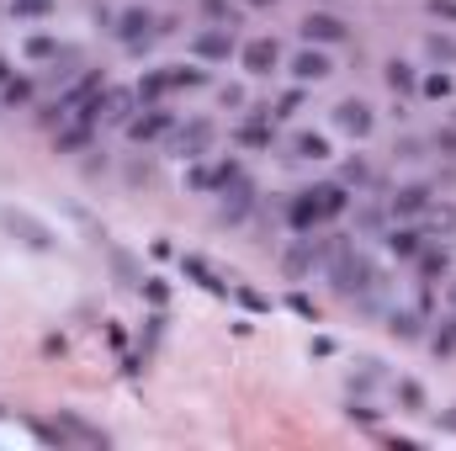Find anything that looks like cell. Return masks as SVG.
<instances>
[{
    "label": "cell",
    "mask_w": 456,
    "mask_h": 451,
    "mask_svg": "<svg viewBox=\"0 0 456 451\" xmlns=\"http://www.w3.org/2000/svg\"><path fill=\"white\" fill-rule=\"evenodd\" d=\"M324 271H330V287H335L340 298H350L355 308H377V303L387 298V271H382L361 244H350V234H335V239H330Z\"/></svg>",
    "instance_id": "obj_1"
},
{
    "label": "cell",
    "mask_w": 456,
    "mask_h": 451,
    "mask_svg": "<svg viewBox=\"0 0 456 451\" xmlns=\"http://www.w3.org/2000/svg\"><path fill=\"white\" fill-rule=\"evenodd\" d=\"M112 37L127 48V53H143L154 37H159V16L149 5H122L112 16Z\"/></svg>",
    "instance_id": "obj_2"
},
{
    "label": "cell",
    "mask_w": 456,
    "mask_h": 451,
    "mask_svg": "<svg viewBox=\"0 0 456 451\" xmlns=\"http://www.w3.org/2000/svg\"><path fill=\"white\" fill-rule=\"evenodd\" d=\"M0 234H11L21 250H37V255L53 250V239H59L53 228L43 224L37 213H27V208H0Z\"/></svg>",
    "instance_id": "obj_3"
},
{
    "label": "cell",
    "mask_w": 456,
    "mask_h": 451,
    "mask_svg": "<svg viewBox=\"0 0 456 451\" xmlns=\"http://www.w3.org/2000/svg\"><path fill=\"white\" fill-rule=\"evenodd\" d=\"M218 138V122L213 117H191V122H175L170 127V154L175 160H202Z\"/></svg>",
    "instance_id": "obj_4"
},
{
    "label": "cell",
    "mask_w": 456,
    "mask_h": 451,
    "mask_svg": "<svg viewBox=\"0 0 456 451\" xmlns=\"http://www.w3.org/2000/svg\"><path fill=\"white\" fill-rule=\"evenodd\" d=\"M324 260H330V239L297 234V239H292V250L281 255V276H287V282H308V276H314V266H324Z\"/></svg>",
    "instance_id": "obj_5"
},
{
    "label": "cell",
    "mask_w": 456,
    "mask_h": 451,
    "mask_svg": "<svg viewBox=\"0 0 456 451\" xmlns=\"http://www.w3.org/2000/svg\"><path fill=\"white\" fill-rule=\"evenodd\" d=\"M186 48H191L197 64H228V59L239 53V37H233V27H213V21H208L202 32H191Z\"/></svg>",
    "instance_id": "obj_6"
},
{
    "label": "cell",
    "mask_w": 456,
    "mask_h": 451,
    "mask_svg": "<svg viewBox=\"0 0 456 451\" xmlns=\"http://www.w3.org/2000/svg\"><path fill=\"white\" fill-rule=\"evenodd\" d=\"M239 170H244V165H239V160H218V165H202V160H186V186H191V192H197V197H218V192H224L228 181H233V176H239Z\"/></svg>",
    "instance_id": "obj_7"
},
{
    "label": "cell",
    "mask_w": 456,
    "mask_h": 451,
    "mask_svg": "<svg viewBox=\"0 0 456 451\" xmlns=\"http://www.w3.org/2000/svg\"><path fill=\"white\" fill-rule=\"evenodd\" d=\"M297 32H303V43H314V48H335L350 37V27H345L335 11H308L303 21H297Z\"/></svg>",
    "instance_id": "obj_8"
},
{
    "label": "cell",
    "mask_w": 456,
    "mask_h": 451,
    "mask_svg": "<svg viewBox=\"0 0 456 451\" xmlns=\"http://www.w3.org/2000/svg\"><path fill=\"white\" fill-rule=\"evenodd\" d=\"M170 127H175V112H165V102H159V107H138L122 133L133 144H154V138H170Z\"/></svg>",
    "instance_id": "obj_9"
},
{
    "label": "cell",
    "mask_w": 456,
    "mask_h": 451,
    "mask_svg": "<svg viewBox=\"0 0 456 451\" xmlns=\"http://www.w3.org/2000/svg\"><path fill=\"white\" fill-rule=\"evenodd\" d=\"M53 425L64 430V441H69V447H112V436H107L102 425H91L80 409H59V414H53Z\"/></svg>",
    "instance_id": "obj_10"
},
{
    "label": "cell",
    "mask_w": 456,
    "mask_h": 451,
    "mask_svg": "<svg viewBox=\"0 0 456 451\" xmlns=\"http://www.w3.org/2000/svg\"><path fill=\"white\" fill-rule=\"evenodd\" d=\"M239 64H244L255 80H265V75L281 64V43H276V37H249V43H239Z\"/></svg>",
    "instance_id": "obj_11"
},
{
    "label": "cell",
    "mask_w": 456,
    "mask_h": 451,
    "mask_svg": "<svg viewBox=\"0 0 456 451\" xmlns=\"http://www.w3.org/2000/svg\"><path fill=\"white\" fill-rule=\"evenodd\" d=\"M181 276L197 282V287L213 292V298H228V292H233V282H224V271H218L208 255H181Z\"/></svg>",
    "instance_id": "obj_12"
},
{
    "label": "cell",
    "mask_w": 456,
    "mask_h": 451,
    "mask_svg": "<svg viewBox=\"0 0 456 451\" xmlns=\"http://www.w3.org/2000/svg\"><path fill=\"white\" fill-rule=\"evenodd\" d=\"M335 127H340L345 138H371V127H377V112H371L361 96H345L340 107H335Z\"/></svg>",
    "instance_id": "obj_13"
},
{
    "label": "cell",
    "mask_w": 456,
    "mask_h": 451,
    "mask_svg": "<svg viewBox=\"0 0 456 451\" xmlns=\"http://www.w3.org/2000/svg\"><path fill=\"white\" fill-rule=\"evenodd\" d=\"M233 144L239 149H271L276 144V117H271V107H255L249 122H239L233 127Z\"/></svg>",
    "instance_id": "obj_14"
},
{
    "label": "cell",
    "mask_w": 456,
    "mask_h": 451,
    "mask_svg": "<svg viewBox=\"0 0 456 451\" xmlns=\"http://www.w3.org/2000/svg\"><path fill=\"white\" fill-rule=\"evenodd\" d=\"M287 70H292V80H297V86H319V80H330V75H335L330 53H324V48H314V43H308L303 53H292V64H287Z\"/></svg>",
    "instance_id": "obj_15"
},
{
    "label": "cell",
    "mask_w": 456,
    "mask_h": 451,
    "mask_svg": "<svg viewBox=\"0 0 456 451\" xmlns=\"http://www.w3.org/2000/svg\"><path fill=\"white\" fill-rule=\"evenodd\" d=\"M414 276H419V282H446V276H452V250H446L441 239H425L419 255H414Z\"/></svg>",
    "instance_id": "obj_16"
},
{
    "label": "cell",
    "mask_w": 456,
    "mask_h": 451,
    "mask_svg": "<svg viewBox=\"0 0 456 451\" xmlns=\"http://www.w3.org/2000/svg\"><path fill=\"white\" fill-rule=\"evenodd\" d=\"M91 138H96V122H86V117H64L59 133H53V154H86Z\"/></svg>",
    "instance_id": "obj_17"
},
{
    "label": "cell",
    "mask_w": 456,
    "mask_h": 451,
    "mask_svg": "<svg viewBox=\"0 0 456 451\" xmlns=\"http://www.w3.org/2000/svg\"><path fill=\"white\" fill-rule=\"evenodd\" d=\"M430 202H436V192H430L425 181H409V186H398V192L387 197V213H393V218H419Z\"/></svg>",
    "instance_id": "obj_18"
},
{
    "label": "cell",
    "mask_w": 456,
    "mask_h": 451,
    "mask_svg": "<svg viewBox=\"0 0 456 451\" xmlns=\"http://www.w3.org/2000/svg\"><path fill=\"white\" fill-rule=\"evenodd\" d=\"M281 218H287V228H292V234H314V228L324 224V218H319V197H314V186H308V192H292Z\"/></svg>",
    "instance_id": "obj_19"
},
{
    "label": "cell",
    "mask_w": 456,
    "mask_h": 451,
    "mask_svg": "<svg viewBox=\"0 0 456 451\" xmlns=\"http://www.w3.org/2000/svg\"><path fill=\"white\" fill-rule=\"evenodd\" d=\"M382 80H387V91H393L398 102L419 96V70H414L409 59H387V64H382Z\"/></svg>",
    "instance_id": "obj_20"
},
{
    "label": "cell",
    "mask_w": 456,
    "mask_h": 451,
    "mask_svg": "<svg viewBox=\"0 0 456 451\" xmlns=\"http://www.w3.org/2000/svg\"><path fill=\"white\" fill-rule=\"evenodd\" d=\"M387 335L403 340V345H419L425 340V314L419 308H387Z\"/></svg>",
    "instance_id": "obj_21"
},
{
    "label": "cell",
    "mask_w": 456,
    "mask_h": 451,
    "mask_svg": "<svg viewBox=\"0 0 456 451\" xmlns=\"http://www.w3.org/2000/svg\"><path fill=\"white\" fill-rule=\"evenodd\" d=\"M314 197H319V218L324 224H335L350 213V186L345 181H324V186H314Z\"/></svg>",
    "instance_id": "obj_22"
},
{
    "label": "cell",
    "mask_w": 456,
    "mask_h": 451,
    "mask_svg": "<svg viewBox=\"0 0 456 451\" xmlns=\"http://www.w3.org/2000/svg\"><path fill=\"white\" fill-rule=\"evenodd\" d=\"M107 260H112L117 287H127V292H138V287H143V266H138V260H133L122 244H112V239H107Z\"/></svg>",
    "instance_id": "obj_23"
},
{
    "label": "cell",
    "mask_w": 456,
    "mask_h": 451,
    "mask_svg": "<svg viewBox=\"0 0 456 451\" xmlns=\"http://www.w3.org/2000/svg\"><path fill=\"white\" fill-rule=\"evenodd\" d=\"M382 244H387V255H393V260H414V255H419V244H425V228H387V234H382Z\"/></svg>",
    "instance_id": "obj_24"
},
{
    "label": "cell",
    "mask_w": 456,
    "mask_h": 451,
    "mask_svg": "<svg viewBox=\"0 0 456 451\" xmlns=\"http://www.w3.org/2000/svg\"><path fill=\"white\" fill-rule=\"evenodd\" d=\"M393 398H398L403 414H425V409H430V393H425L419 377H398V382H393Z\"/></svg>",
    "instance_id": "obj_25"
},
{
    "label": "cell",
    "mask_w": 456,
    "mask_h": 451,
    "mask_svg": "<svg viewBox=\"0 0 456 451\" xmlns=\"http://www.w3.org/2000/svg\"><path fill=\"white\" fill-rule=\"evenodd\" d=\"M419 218H425V239H452L456 234V208L452 202H430Z\"/></svg>",
    "instance_id": "obj_26"
},
{
    "label": "cell",
    "mask_w": 456,
    "mask_h": 451,
    "mask_svg": "<svg viewBox=\"0 0 456 451\" xmlns=\"http://www.w3.org/2000/svg\"><path fill=\"white\" fill-rule=\"evenodd\" d=\"M64 53V43L53 37V32H32L27 43H21V59H32V64H53Z\"/></svg>",
    "instance_id": "obj_27"
},
{
    "label": "cell",
    "mask_w": 456,
    "mask_h": 451,
    "mask_svg": "<svg viewBox=\"0 0 456 451\" xmlns=\"http://www.w3.org/2000/svg\"><path fill=\"white\" fill-rule=\"evenodd\" d=\"M133 91H138V102H143V107H159V102L170 96V80H165V64H159V70H143Z\"/></svg>",
    "instance_id": "obj_28"
},
{
    "label": "cell",
    "mask_w": 456,
    "mask_h": 451,
    "mask_svg": "<svg viewBox=\"0 0 456 451\" xmlns=\"http://www.w3.org/2000/svg\"><path fill=\"white\" fill-rule=\"evenodd\" d=\"M32 96H37V86H32V75H11V80L0 86V107H11V112H21V107H32Z\"/></svg>",
    "instance_id": "obj_29"
},
{
    "label": "cell",
    "mask_w": 456,
    "mask_h": 451,
    "mask_svg": "<svg viewBox=\"0 0 456 451\" xmlns=\"http://www.w3.org/2000/svg\"><path fill=\"white\" fill-rule=\"evenodd\" d=\"M382 382H387L382 361H377V356H361L355 372H350V393H371V388H382Z\"/></svg>",
    "instance_id": "obj_30"
},
{
    "label": "cell",
    "mask_w": 456,
    "mask_h": 451,
    "mask_svg": "<svg viewBox=\"0 0 456 451\" xmlns=\"http://www.w3.org/2000/svg\"><path fill=\"white\" fill-rule=\"evenodd\" d=\"M287 149H292V160H330V138H324V133H308V127L292 133Z\"/></svg>",
    "instance_id": "obj_31"
},
{
    "label": "cell",
    "mask_w": 456,
    "mask_h": 451,
    "mask_svg": "<svg viewBox=\"0 0 456 451\" xmlns=\"http://www.w3.org/2000/svg\"><path fill=\"white\" fill-rule=\"evenodd\" d=\"M419 96H425V102H452L456 96L452 70H430V75H419Z\"/></svg>",
    "instance_id": "obj_32"
},
{
    "label": "cell",
    "mask_w": 456,
    "mask_h": 451,
    "mask_svg": "<svg viewBox=\"0 0 456 451\" xmlns=\"http://www.w3.org/2000/svg\"><path fill=\"white\" fill-rule=\"evenodd\" d=\"M165 80H170V96H175V91H202V86H208V70H191V64H165Z\"/></svg>",
    "instance_id": "obj_33"
},
{
    "label": "cell",
    "mask_w": 456,
    "mask_h": 451,
    "mask_svg": "<svg viewBox=\"0 0 456 451\" xmlns=\"http://www.w3.org/2000/svg\"><path fill=\"white\" fill-rule=\"evenodd\" d=\"M345 420H350V425H361V430H377L382 409H371V404H366V393H350V398H345Z\"/></svg>",
    "instance_id": "obj_34"
},
{
    "label": "cell",
    "mask_w": 456,
    "mask_h": 451,
    "mask_svg": "<svg viewBox=\"0 0 456 451\" xmlns=\"http://www.w3.org/2000/svg\"><path fill=\"white\" fill-rule=\"evenodd\" d=\"M425 53H430L441 70H452L456 64V37L452 32H425Z\"/></svg>",
    "instance_id": "obj_35"
},
{
    "label": "cell",
    "mask_w": 456,
    "mask_h": 451,
    "mask_svg": "<svg viewBox=\"0 0 456 451\" xmlns=\"http://www.w3.org/2000/svg\"><path fill=\"white\" fill-rule=\"evenodd\" d=\"M197 5H202V16L213 27H239V11H244L239 0H197Z\"/></svg>",
    "instance_id": "obj_36"
},
{
    "label": "cell",
    "mask_w": 456,
    "mask_h": 451,
    "mask_svg": "<svg viewBox=\"0 0 456 451\" xmlns=\"http://www.w3.org/2000/svg\"><path fill=\"white\" fill-rule=\"evenodd\" d=\"M159 340H165V308H154V314L143 319V330H138V350H143V356H154V350H159Z\"/></svg>",
    "instance_id": "obj_37"
},
{
    "label": "cell",
    "mask_w": 456,
    "mask_h": 451,
    "mask_svg": "<svg viewBox=\"0 0 456 451\" xmlns=\"http://www.w3.org/2000/svg\"><path fill=\"white\" fill-rule=\"evenodd\" d=\"M340 181L350 186V192L371 186V170H366V160H361V154H355V160H345V165H340Z\"/></svg>",
    "instance_id": "obj_38"
},
{
    "label": "cell",
    "mask_w": 456,
    "mask_h": 451,
    "mask_svg": "<svg viewBox=\"0 0 456 451\" xmlns=\"http://www.w3.org/2000/svg\"><path fill=\"white\" fill-rule=\"evenodd\" d=\"M233 298H239V308H249V314H271V298L255 292V287H244V282H233Z\"/></svg>",
    "instance_id": "obj_39"
},
{
    "label": "cell",
    "mask_w": 456,
    "mask_h": 451,
    "mask_svg": "<svg viewBox=\"0 0 456 451\" xmlns=\"http://www.w3.org/2000/svg\"><path fill=\"white\" fill-rule=\"evenodd\" d=\"M5 5H11L21 21H43V16L53 11V0H5Z\"/></svg>",
    "instance_id": "obj_40"
},
{
    "label": "cell",
    "mask_w": 456,
    "mask_h": 451,
    "mask_svg": "<svg viewBox=\"0 0 456 451\" xmlns=\"http://www.w3.org/2000/svg\"><path fill=\"white\" fill-rule=\"evenodd\" d=\"M287 308H292L297 319H308V324H319V303H314L308 292H287Z\"/></svg>",
    "instance_id": "obj_41"
},
{
    "label": "cell",
    "mask_w": 456,
    "mask_h": 451,
    "mask_svg": "<svg viewBox=\"0 0 456 451\" xmlns=\"http://www.w3.org/2000/svg\"><path fill=\"white\" fill-rule=\"evenodd\" d=\"M138 292L149 298V308H165V303H170V287H165L159 276H143V287H138Z\"/></svg>",
    "instance_id": "obj_42"
},
{
    "label": "cell",
    "mask_w": 456,
    "mask_h": 451,
    "mask_svg": "<svg viewBox=\"0 0 456 451\" xmlns=\"http://www.w3.org/2000/svg\"><path fill=\"white\" fill-rule=\"evenodd\" d=\"M377 228H382V208H377V202H366V208L355 213V234H377Z\"/></svg>",
    "instance_id": "obj_43"
},
{
    "label": "cell",
    "mask_w": 456,
    "mask_h": 451,
    "mask_svg": "<svg viewBox=\"0 0 456 451\" xmlns=\"http://www.w3.org/2000/svg\"><path fill=\"white\" fill-rule=\"evenodd\" d=\"M297 107H303V86H292V91H287V96H281V102L271 107V117L281 122V117H292V112H297Z\"/></svg>",
    "instance_id": "obj_44"
},
{
    "label": "cell",
    "mask_w": 456,
    "mask_h": 451,
    "mask_svg": "<svg viewBox=\"0 0 456 451\" xmlns=\"http://www.w3.org/2000/svg\"><path fill=\"white\" fill-rule=\"evenodd\" d=\"M430 350H436V356H452L456 350V314H452V324H441V335L430 340Z\"/></svg>",
    "instance_id": "obj_45"
},
{
    "label": "cell",
    "mask_w": 456,
    "mask_h": 451,
    "mask_svg": "<svg viewBox=\"0 0 456 451\" xmlns=\"http://www.w3.org/2000/svg\"><path fill=\"white\" fill-rule=\"evenodd\" d=\"M414 308H419L425 319L436 314V282H419V298H414Z\"/></svg>",
    "instance_id": "obj_46"
},
{
    "label": "cell",
    "mask_w": 456,
    "mask_h": 451,
    "mask_svg": "<svg viewBox=\"0 0 456 451\" xmlns=\"http://www.w3.org/2000/svg\"><path fill=\"white\" fill-rule=\"evenodd\" d=\"M425 11H430V16H441V21H452V27H456V0H425Z\"/></svg>",
    "instance_id": "obj_47"
},
{
    "label": "cell",
    "mask_w": 456,
    "mask_h": 451,
    "mask_svg": "<svg viewBox=\"0 0 456 451\" xmlns=\"http://www.w3.org/2000/svg\"><path fill=\"white\" fill-rule=\"evenodd\" d=\"M441 154H456V127H436V138H430Z\"/></svg>",
    "instance_id": "obj_48"
},
{
    "label": "cell",
    "mask_w": 456,
    "mask_h": 451,
    "mask_svg": "<svg viewBox=\"0 0 456 451\" xmlns=\"http://www.w3.org/2000/svg\"><path fill=\"white\" fill-rule=\"evenodd\" d=\"M393 154H398V160H419V154H425V144H419V138H398V149H393Z\"/></svg>",
    "instance_id": "obj_49"
},
{
    "label": "cell",
    "mask_w": 456,
    "mask_h": 451,
    "mask_svg": "<svg viewBox=\"0 0 456 451\" xmlns=\"http://www.w3.org/2000/svg\"><path fill=\"white\" fill-rule=\"evenodd\" d=\"M436 430H441V436H456V404L452 409H436Z\"/></svg>",
    "instance_id": "obj_50"
},
{
    "label": "cell",
    "mask_w": 456,
    "mask_h": 451,
    "mask_svg": "<svg viewBox=\"0 0 456 451\" xmlns=\"http://www.w3.org/2000/svg\"><path fill=\"white\" fill-rule=\"evenodd\" d=\"M308 350H314V356H335V340H330V335H319L314 345H308Z\"/></svg>",
    "instance_id": "obj_51"
},
{
    "label": "cell",
    "mask_w": 456,
    "mask_h": 451,
    "mask_svg": "<svg viewBox=\"0 0 456 451\" xmlns=\"http://www.w3.org/2000/svg\"><path fill=\"white\" fill-rule=\"evenodd\" d=\"M107 340H112L117 350H122V345H127V335H122V324H117V319H107Z\"/></svg>",
    "instance_id": "obj_52"
},
{
    "label": "cell",
    "mask_w": 456,
    "mask_h": 451,
    "mask_svg": "<svg viewBox=\"0 0 456 451\" xmlns=\"http://www.w3.org/2000/svg\"><path fill=\"white\" fill-rule=\"evenodd\" d=\"M224 107H244V91L239 86H224Z\"/></svg>",
    "instance_id": "obj_53"
},
{
    "label": "cell",
    "mask_w": 456,
    "mask_h": 451,
    "mask_svg": "<svg viewBox=\"0 0 456 451\" xmlns=\"http://www.w3.org/2000/svg\"><path fill=\"white\" fill-rule=\"evenodd\" d=\"M244 11H265V5H276V0H239Z\"/></svg>",
    "instance_id": "obj_54"
},
{
    "label": "cell",
    "mask_w": 456,
    "mask_h": 451,
    "mask_svg": "<svg viewBox=\"0 0 456 451\" xmlns=\"http://www.w3.org/2000/svg\"><path fill=\"white\" fill-rule=\"evenodd\" d=\"M11 75H16V70H11V59H0V86H5Z\"/></svg>",
    "instance_id": "obj_55"
},
{
    "label": "cell",
    "mask_w": 456,
    "mask_h": 451,
    "mask_svg": "<svg viewBox=\"0 0 456 451\" xmlns=\"http://www.w3.org/2000/svg\"><path fill=\"white\" fill-rule=\"evenodd\" d=\"M446 308L456 314V276H452V287H446Z\"/></svg>",
    "instance_id": "obj_56"
}]
</instances>
